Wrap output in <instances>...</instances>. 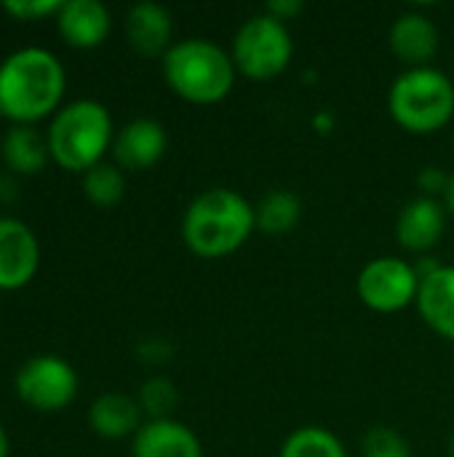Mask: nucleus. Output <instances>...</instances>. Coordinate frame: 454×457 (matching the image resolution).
Segmentation results:
<instances>
[{
  "label": "nucleus",
  "instance_id": "obj_30",
  "mask_svg": "<svg viewBox=\"0 0 454 457\" xmlns=\"http://www.w3.org/2000/svg\"><path fill=\"white\" fill-rule=\"evenodd\" d=\"M452 142H454V139H452Z\"/></svg>",
  "mask_w": 454,
  "mask_h": 457
},
{
  "label": "nucleus",
  "instance_id": "obj_29",
  "mask_svg": "<svg viewBox=\"0 0 454 457\" xmlns=\"http://www.w3.org/2000/svg\"><path fill=\"white\" fill-rule=\"evenodd\" d=\"M450 457H454V431L452 436H450Z\"/></svg>",
  "mask_w": 454,
  "mask_h": 457
},
{
  "label": "nucleus",
  "instance_id": "obj_27",
  "mask_svg": "<svg viewBox=\"0 0 454 457\" xmlns=\"http://www.w3.org/2000/svg\"><path fill=\"white\" fill-rule=\"evenodd\" d=\"M444 206H447V212L454 217V174H452V179H450L447 195H444Z\"/></svg>",
  "mask_w": 454,
  "mask_h": 457
},
{
  "label": "nucleus",
  "instance_id": "obj_18",
  "mask_svg": "<svg viewBox=\"0 0 454 457\" xmlns=\"http://www.w3.org/2000/svg\"><path fill=\"white\" fill-rule=\"evenodd\" d=\"M48 155V139L29 123H13L3 137V158L19 174L40 171Z\"/></svg>",
  "mask_w": 454,
  "mask_h": 457
},
{
  "label": "nucleus",
  "instance_id": "obj_23",
  "mask_svg": "<svg viewBox=\"0 0 454 457\" xmlns=\"http://www.w3.org/2000/svg\"><path fill=\"white\" fill-rule=\"evenodd\" d=\"M361 455L364 457H415L409 439L391 428V426H375L364 442H361Z\"/></svg>",
  "mask_w": 454,
  "mask_h": 457
},
{
  "label": "nucleus",
  "instance_id": "obj_26",
  "mask_svg": "<svg viewBox=\"0 0 454 457\" xmlns=\"http://www.w3.org/2000/svg\"><path fill=\"white\" fill-rule=\"evenodd\" d=\"M270 16H276V19H281V21H286L289 24V19H294L300 11H302V3H297V0H273V3H268V8H265Z\"/></svg>",
  "mask_w": 454,
  "mask_h": 457
},
{
  "label": "nucleus",
  "instance_id": "obj_21",
  "mask_svg": "<svg viewBox=\"0 0 454 457\" xmlns=\"http://www.w3.org/2000/svg\"><path fill=\"white\" fill-rule=\"evenodd\" d=\"M83 193L96 206H115L126 193V177L118 163H96L83 171Z\"/></svg>",
  "mask_w": 454,
  "mask_h": 457
},
{
  "label": "nucleus",
  "instance_id": "obj_15",
  "mask_svg": "<svg viewBox=\"0 0 454 457\" xmlns=\"http://www.w3.org/2000/svg\"><path fill=\"white\" fill-rule=\"evenodd\" d=\"M126 40L142 56H166L174 40V19L158 3H136L126 13Z\"/></svg>",
  "mask_w": 454,
  "mask_h": 457
},
{
  "label": "nucleus",
  "instance_id": "obj_4",
  "mask_svg": "<svg viewBox=\"0 0 454 457\" xmlns=\"http://www.w3.org/2000/svg\"><path fill=\"white\" fill-rule=\"evenodd\" d=\"M48 153L70 171H88L112 147L110 110L96 99H75L56 110L48 126Z\"/></svg>",
  "mask_w": 454,
  "mask_h": 457
},
{
  "label": "nucleus",
  "instance_id": "obj_2",
  "mask_svg": "<svg viewBox=\"0 0 454 457\" xmlns=\"http://www.w3.org/2000/svg\"><path fill=\"white\" fill-rule=\"evenodd\" d=\"M64 67L43 46H24L0 62V115L32 123L48 115L64 94Z\"/></svg>",
  "mask_w": 454,
  "mask_h": 457
},
{
  "label": "nucleus",
  "instance_id": "obj_19",
  "mask_svg": "<svg viewBox=\"0 0 454 457\" xmlns=\"http://www.w3.org/2000/svg\"><path fill=\"white\" fill-rule=\"evenodd\" d=\"M302 198L292 190H270L254 206L257 230L265 236H286L302 222Z\"/></svg>",
  "mask_w": 454,
  "mask_h": 457
},
{
  "label": "nucleus",
  "instance_id": "obj_13",
  "mask_svg": "<svg viewBox=\"0 0 454 457\" xmlns=\"http://www.w3.org/2000/svg\"><path fill=\"white\" fill-rule=\"evenodd\" d=\"M131 457H203L195 431L174 418L144 420L134 434Z\"/></svg>",
  "mask_w": 454,
  "mask_h": 457
},
{
  "label": "nucleus",
  "instance_id": "obj_1",
  "mask_svg": "<svg viewBox=\"0 0 454 457\" xmlns=\"http://www.w3.org/2000/svg\"><path fill=\"white\" fill-rule=\"evenodd\" d=\"M257 230L254 204L230 187H209L190 201L182 217V241L201 260L235 254Z\"/></svg>",
  "mask_w": 454,
  "mask_h": 457
},
{
  "label": "nucleus",
  "instance_id": "obj_16",
  "mask_svg": "<svg viewBox=\"0 0 454 457\" xmlns=\"http://www.w3.org/2000/svg\"><path fill=\"white\" fill-rule=\"evenodd\" d=\"M56 24L70 46L96 48L107 37L112 16L99 0H64L56 13Z\"/></svg>",
  "mask_w": 454,
  "mask_h": 457
},
{
  "label": "nucleus",
  "instance_id": "obj_28",
  "mask_svg": "<svg viewBox=\"0 0 454 457\" xmlns=\"http://www.w3.org/2000/svg\"><path fill=\"white\" fill-rule=\"evenodd\" d=\"M0 457H8V436H5L3 426H0Z\"/></svg>",
  "mask_w": 454,
  "mask_h": 457
},
{
  "label": "nucleus",
  "instance_id": "obj_24",
  "mask_svg": "<svg viewBox=\"0 0 454 457\" xmlns=\"http://www.w3.org/2000/svg\"><path fill=\"white\" fill-rule=\"evenodd\" d=\"M64 0H5L3 8L16 16V19H40V16H51L59 13Z\"/></svg>",
  "mask_w": 454,
  "mask_h": 457
},
{
  "label": "nucleus",
  "instance_id": "obj_22",
  "mask_svg": "<svg viewBox=\"0 0 454 457\" xmlns=\"http://www.w3.org/2000/svg\"><path fill=\"white\" fill-rule=\"evenodd\" d=\"M177 399H179V394H177L174 383L166 378H150L139 391V407H142V412L150 415V420L171 418L169 412L177 407Z\"/></svg>",
  "mask_w": 454,
  "mask_h": 457
},
{
  "label": "nucleus",
  "instance_id": "obj_5",
  "mask_svg": "<svg viewBox=\"0 0 454 457\" xmlns=\"http://www.w3.org/2000/svg\"><path fill=\"white\" fill-rule=\"evenodd\" d=\"M388 112L407 134H436L454 118V83L436 67L404 70L388 91Z\"/></svg>",
  "mask_w": 454,
  "mask_h": 457
},
{
  "label": "nucleus",
  "instance_id": "obj_11",
  "mask_svg": "<svg viewBox=\"0 0 454 457\" xmlns=\"http://www.w3.org/2000/svg\"><path fill=\"white\" fill-rule=\"evenodd\" d=\"M169 147V134L155 118L128 120L112 139V158L123 171H144L155 166Z\"/></svg>",
  "mask_w": 454,
  "mask_h": 457
},
{
  "label": "nucleus",
  "instance_id": "obj_6",
  "mask_svg": "<svg viewBox=\"0 0 454 457\" xmlns=\"http://www.w3.org/2000/svg\"><path fill=\"white\" fill-rule=\"evenodd\" d=\"M230 56L238 75L249 80L268 83L284 75L294 59V37L289 24L268 11L249 16L233 35Z\"/></svg>",
  "mask_w": 454,
  "mask_h": 457
},
{
  "label": "nucleus",
  "instance_id": "obj_8",
  "mask_svg": "<svg viewBox=\"0 0 454 457\" xmlns=\"http://www.w3.org/2000/svg\"><path fill=\"white\" fill-rule=\"evenodd\" d=\"M16 394L40 412L64 410L78 394V372L62 356H32L16 372Z\"/></svg>",
  "mask_w": 454,
  "mask_h": 457
},
{
  "label": "nucleus",
  "instance_id": "obj_14",
  "mask_svg": "<svg viewBox=\"0 0 454 457\" xmlns=\"http://www.w3.org/2000/svg\"><path fill=\"white\" fill-rule=\"evenodd\" d=\"M415 305L431 332L454 343V265H439L420 278Z\"/></svg>",
  "mask_w": 454,
  "mask_h": 457
},
{
  "label": "nucleus",
  "instance_id": "obj_3",
  "mask_svg": "<svg viewBox=\"0 0 454 457\" xmlns=\"http://www.w3.org/2000/svg\"><path fill=\"white\" fill-rule=\"evenodd\" d=\"M163 78L169 88L190 104H219L235 88L238 70L230 51L209 37L177 40L163 56Z\"/></svg>",
  "mask_w": 454,
  "mask_h": 457
},
{
  "label": "nucleus",
  "instance_id": "obj_12",
  "mask_svg": "<svg viewBox=\"0 0 454 457\" xmlns=\"http://www.w3.org/2000/svg\"><path fill=\"white\" fill-rule=\"evenodd\" d=\"M447 206L439 198L417 195L399 212L396 220V238L412 254L431 252L447 233Z\"/></svg>",
  "mask_w": 454,
  "mask_h": 457
},
{
  "label": "nucleus",
  "instance_id": "obj_17",
  "mask_svg": "<svg viewBox=\"0 0 454 457\" xmlns=\"http://www.w3.org/2000/svg\"><path fill=\"white\" fill-rule=\"evenodd\" d=\"M88 423L104 439L134 436L142 428L139 399H131L126 394H102L88 407Z\"/></svg>",
  "mask_w": 454,
  "mask_h": 457
},
{
  "label": "nucleus",
  "instance_id": "obj_20",
  "mask_svg": "<svg viewBox=\"0 0 454 457\" xmlns=\"http://www.w3.org/2000/svg\"><path fill=\"white\" fill-rule=\"evenodd\" d=\"M278 457H348V450L329 428L302 426L286 436Z\"/></svg>",
  "mask_w": 454,
  "mask_h": 457
},
{
  "label": "nucleus",
  "instance_id": "obj_9",
  "mask_svg": "<svg viewBox=\"0 0 454 457\" xmlns=\"http://www.w3.org/2000/svg\"><path fill=\"white\" fill-rule=\"evenodd\" d=\"M388 48L401 64H407V70L431 67L442 48V35L431 16L420 11H404L388 29Z\"/></svg>",
  "mask_w": 454,
  "mask_h": 457
},
{
  "label": "nucleus",
  "instance_id": "obj_10",
  "mask_svg": "<svg viewBox=\"0 0 454 457\" xmlns=\"http://www.w3.org/2000/svg\"><path fill=\"white\" fill-rule=\"evenodd\" d=\"M40 265L37 236L16 217H0V289L24 287Z\"/></svg>",
  "mask_w": 454,
  "mask_h": 457
},
{
  "label": "nucleus",
  "instance_id": "obj_7",
  "mask_svg": "<svg viewBox=\"0 0 454 457\" xmlns=\"http://www.w3.org/2000/svg\"><path fill=\"white\" fill-rule=\"evenodd\" d=\"M356 295L375 313H401L417 303L420 273L401 257H375L361 268Z\"/></svg>",
  "mask_w": 454,
  "mask_h": 457
},
{
  "label": "nucleus",
  "instance_id": "obj_25",
  "mask_svg": "<svg viewBox=\"0 0 454 457\" xmlns=\"http://www.w3.org/2000/svg\"><path fill=\"white\" fill-rule=\"evenodd\" d=\"M450 179H452V174H447L444 169H439V166H428V169H423V171H420L417 185H420L423 195L436 198V195H447Z\"/></svg>",
  "mask_w": 454,
  "mask_h": 457
}]
</instances>
